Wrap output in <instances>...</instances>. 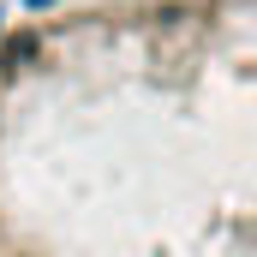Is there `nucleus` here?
Wrapping results in <instances>:
<instances>
[{"mask_svg": "<svg viewBox=\"0 0 257 257\" xmlns=\"http://www.w3.org/2000/svg\"><path fill=\"white\" fill-rule=\"evenodd\" d=\"M0 257H257V0L6 24Z\"/></svg>", "mask_w": 257, "mask_h": 257, "instance_id": "nucleus-1", "label": "nucleus"}]
</instances>
